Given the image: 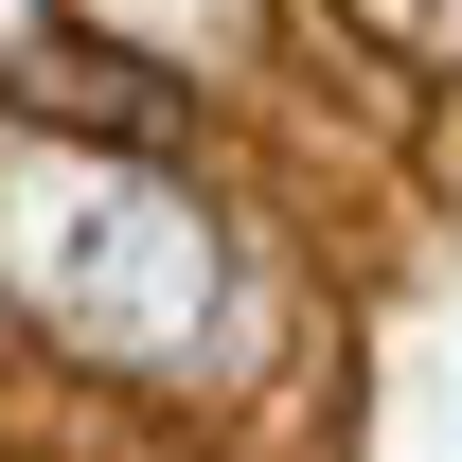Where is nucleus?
Masks as SVG:
<instances>
[{"instance_id": "1", "label": "nucleus", "mask_w": 462, "mask_h": 462, "mask_svg": "<svg viewBox=\"0 0 462 462\" xmlns=\"http://www.w3.org/2000/svg\"><path fill=\"white\" fill-rule=\"evenodd\" d=\"M36 125H89V143H178V89H143V71H107L89 36H54V54H18L0 71Z\"/></svg>"}]
</instances>
